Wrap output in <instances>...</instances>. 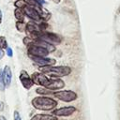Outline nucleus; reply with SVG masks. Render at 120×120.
<instances>
[{
  "label": "nucleus",
  "instance_id": "f257e3e1",
  "mask_svg": "<svg viewBox=\"0 0 120 120\" xmlns=\"http://www.w3.org/2000/svg\"><path fill=\"white\" fill-rule=\"evenodd\" d=\"M39 71L45 75L58 78V77H64V76L69 75L71 72V68L66 66H60V67L46 66V67H40Z\"/></svg>",
  "mask_w": 120,
  "mask_h": 120
},
{
  "label": "nucleus",
  "instance_id": "f03ea898",
  "mask_svg": "<svg viewBox=\"0 0 120 120\" xmlns=\"http://www.w3.org/2000/svg\"><path fill=\"white\" fill-rule=\"evenodd\" d=\"M32 105L38 110L51 111L56 107L57 102L49 97L40 96V97H37L32 99Z\"/></svg>",
  "mask_w": 120,
  "mask_h": 120
},
{
  "label": "nucleus",
  "instance_id": "7ed1b4c3",
  "mask_svg": "<svg viewBox=\"0 0 120 120\" xmlns=\"http://www.w3.org/2000/svg\"><path fill=\"white\" fill-rule=\"evenodd\" d=\"M52 95L54 98L65 102H70L77 98V94L71 90H57L53 91Z\"/></svg>",
  "mask_w": 120,
  "mask_h": 120
},
{
  "label": "nucleus",
  "instance_id": "20e7f679",
  "mask_svg": "<svg viewBox=\"0 0 120 120\" xmlns=\"http://www.w3.org/2000/svg\"><path fill=\"white\" fill-rule=\"evenodd\" d=\"M28 53H29V55L39 56V57H47V55L50 52L42 47H39V46L34 45V44H30V45H28Z\"/></svg>",
  "mask_w": 120,
  "mask_h": 120
},
{
  "label": "nucleus",
  "instance_id": "39448f33",
  "mask_svg": "<svg viewBox=\"0 0 120 120\" xmlns=\"http://www.w3.org/2000/svg\"><path fill=\"white\" fill-rule=\"evenodd\" d=\"M34 83L36 84H38V85H41L43 87H46L48 84H49V82H50V79L43 73H40V72H35L32 74L31 76Z\"/></svg>",
  "mask_w": 120,
  "mask_h": 120
},
{
  "label": "nucleus",
  "instance_id": "423d86ee",
  "mask_svg": "<svg viewBox=\"0 0 120 120\" xmlns=\"http://www.w3.org/2000/svg\"><path fill=\"white\" fill-rule=\"evenodd\" d=\"M29 57L32 59L33 62L36 64L39 65L40 67H46V66H53L56 61L52 58L48 57H39V56H34V55H29Z\"/></svg>",
  "mask_w": 120,
  "mask_h": 120
},
{
  "label": "nucleus",
  "instance_id": "0eeeda50",
  "mask_svg": "<svg viewBox=\"0 0 120 120\" xmlns=\"http://www.w3.org/2000/svg\"><path fill=\"white\" fill-rule=\"evenodd\" d=\"M75 112H76L75 107L68 106V107H62V108L52 110V114L55 116H69Z\"/></svg>",
  "mask_w": 120,
  "mask_h": 120
},
{
  "label": "nucleus",
  "instance_id": "6e6552de",
  "mask_svg": "<svg viewBox=\"0 0 120 120\" xmlns=\"http://www.w3.org/2000/svg\"><path fill=\"white\" fill-rule=\"evenodd\" d=\"M20 81L22 84V86L25 89H30L34 85V82L32 78L28 75V73L25 70H22L20 73Z\"/></svg>",
  "mask_w": 120,
  "mask_h": 120
},
{
  "label": "nucleus",
  "instance_id": "1a4fd4ad",
  "mask_svg": "<svg viewBox=\"0 0 120 120\" xmlns=\"http://www.w3.org/2000/svg\"><path fill=\"white\" fill-rule=\"evenodd\" d=\"M22 9H23L24 14L26 16H28L30 19H32L34 22H38V21L41 20L40 17H39V15H38V13L36 11V9L33 7H30V6L26 5Z\"/></svg>",
  "mask_w": 120,
  "mask_h": 120
},
{
  "label": "nucleus",
  "instance_id": "9d476101",
  "mask_svg": "<svg viewBox=\"0 0 120 120\" xmlns=\"http://www.w3.org/2000/svg\"><path fill=\"white\" fill-rule=\"evenodd\" d=\"M30 44H34V45H38L39 47H42V48L46 49L49 52H54L55 51V46L53 44H51V43L46 42V41L41 40V39H33L32 38V41H31Z\"/></svg>",
  "mask_w": 120,
  "mask_h": 120
},
{
  "label": "nucleus",
  "instance_id": "9b49d317",
  "mask_svg": "<svg viewBox=\"0 0 120 120\" xmlns=\"http://www.w3.org/2000/svg\"><path fill=\"white\" fill-rule=\"evenodd\" d=\"M65 86V83L62 80L60 79H50V82H49V84L45 87L49 90H52V91H54V90H58V89H61Z\"/></svg>",
  "mask_w": 120,
  "mask_h": 120
},
{
  "label": "nucleus",
  "instance_id": "f8f14e48",
  "mask_svg": "<svg viewBox=\"0 0 120 120\" xmlns=\"http://www.w3.org/2000/svg\"><path fill=\"white\" fill-rule=\"evenodd\" d=\"M3 76H4V81L6 86H9L11 83V79H12V72L11 69L8 66H6L3 69Z\"/></svg>",
  "mask_w": 120,
  "mask_h": 120
},
{
  "label": "nucleus",
  "instance_id": "ddd939ff",
  "mask_svg": "<svg viewBox=\"0 0 120 120\" xmlns=\"http://www.w3.org/2000/svg\"><path fill=\"white\" fill-rule=\"evenodd\" d=\"M30 120H58L53 114H35Z\"/></svg>",
  "mask_w": 120,
  "mask_h": 120
},
{
  "label": "nucleus",
  "instance_id": "4468645a",
  "mask_svg": "<svg viewBox=\"0 0 120 120\" xmlns=\"http://www.w3.org/2000/svg\"><path fill=\"white\" fill-rule=\"evenodd\" d=\"M14 15H15V18L19 21V22H23V19H24V12H23V9L22 8H16L15 11H14Z\"/></svg>",
  "mask_w": 120,
  "mask_h": 120
},
{
  "label": "nucleus",
  "instance_id": "2eb2a0df",
  "mask_svg": "<svg viewBox=\"0 0 120 120\" xmlns=\"http://www.w3.org/2000/svg\"><path fill=\"white\" fill-rule=\"evenodd\" d=\"M16 28H17V30L18 31H20V32H23V31H25V29H26V24H24L22 22H16Z\"/></svg>",
  "mask_w": 120,
  "mask_h": 120
},
{
  "label": "nucleus",
  "instance_id": "dca6fc26",
  "mask_svg": "<svg viewBox=\"0 0 120 120\" xmlns=\"http://www.w3.org/2000/svg\"><path fill=\"white\" fill-rule=\"evenodd\" d=\"M6 88L4 76H3V70H0V91H4Z\"/></svg>",
  "mask_w": 120,
  "mask_h": 120
},
{
  "label": "nucleus",
  "instance_id": "f3484780",
  "mask_svg": "<svg viewBox=\"0 0 120 120\" xmlns=\"http://www.w3.org/2000/svg\"><path fill=\"white\" fill-rule=\"evenodd\" d=\"M8 46V42L5 38V37H0V48L1 49H7Z\"/></svg>",
  "mask_w": 120,
  "mask_h": 120
},
{
  "label": "nucleus",
  "instance_id": "a211bd4d",
  "mask_svg": "<svg viewBox=\"0 0 120 120\" xmlns=\"http://www.w3.org/2000/svg\"><path fill=\"white\" fill-rule=\"evenodd\" d=\"M26 5L30 6V7H37V6H39L38 3V0H23Z\"/></svg>",
  "mask_w": 120,
  "mask_h": 120
},
{
  "label": "nucleus",
  "instance_id": "6ab92c4d",
  "mask_svg": "<svg viewBox=\"0 0 120 120\" xmlns=\"http://www.w3.org/2000/svg\"><path fill=\"white\" fill-rule=\"evenodd\" d=\"M15 6H16V8H23L26 6V3H25L23 0H17L16 3H15Z\"/></svg>",
  "mask_w": 120,
  "mask_h": 120
},
{
  "label": "nucleus",
  "instance_id": "aec40b11",
  "mask_svg": "<svg viewBox=\"0 0 120 120\" xmlns=\"http://www.w3.org/2000/svg\"><path fill=\"white\" fill-rule=\"evenodd\" d=\"M6 52H7V54H8V56H9V57H12V55H13V52H12V49H11L10 47H8V48L6 49Z\"/></svg>",
  "mask_w": 120,
  "mask_h": 120
},
{
  "label": "nucleus",
  "instance_id": "412c9836",
  "mask_svg": "<svg viewBox=\"0 0 120 120\" xmlns=\"http://www.w3.org/2000/svg\"><path fill=\"white\" fill-rule=\"evenodd\" d=\"M13 117H14V120H22L21 115H20L19 112H17V111L14 112V115H13Z\"/></svg>",
  "mask_w": 120,
  "mask_h": 120
},
{
  "label": "nucleus",
  "instance_id": "4be33fe9",
  "mask_svg": "<svg viewBox=\"0 0 120 120\" xmlns=\"http://www.w3.org/2000/svg\"><path fill=\"white\" fill-rule=\"evenodd\" d=\"M3 56H4V52H3V49L0 48V59L3 58Z\"/></svg>",
  "mask_w": 120,
  "mask_h": 120
},
{
  "label": "nucleus",
  "instance_id": "5701e85b",
  "mask_svg": "<svg viewBox=\"0 0 120 120\" xmlns=\"http://www.w3.org/2000/svg\"><path fill=\"white\" fill-rule=\"evenodd\" d=\"M3 108H4V103L2 101H0V111H2Z\"/></svg>",
  "mask_w": 120,
  "mask_h": 120
},
{
  "label": "nucleus",
  "instance_id": "b1692460",
  "mask_svg": "<svg viewBox=\"0 0 120 120\" xmlns=\"http://www.w3.org/2000/svg\"><path fill=\"white\" fill-rule=\"evenodd\" d=\"M1 22H2V11L0 10V23H1Z\"/></svg>",
  "mask_w": 120,
  "mask_h": 120
},
{
  "label": "nucleus",
  "instance_id": "393cba45",
  "mask_svg": "<svg viewBox=\"0 0 120 120\" xmlns=\"http://www.w3.org/2000/svg\"><path fill=\"white\" fill-rule=\"evenodd\" d=\"M52 1H53V2H54V3H56V4H57V3H59V2H60V0H52Z\"/></svg>",
  "mask_w": 120,
  "mask_h": 120
}]
</instances>
